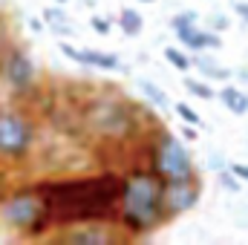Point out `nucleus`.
I'll list each match as a JSON object with an SVG mask.
<instances>
[{"instance_id":"1","label":"nucleus","mask_w":248,"mask_h":245,"mask_svg":"<svg viewBox=\"0 0 248 245\" xmlns=\"http://www.w3.org/2000/svg\"><path fill=\"white\" fill-rule=\"evenodd\" d=\"M124 179L116 173H101L90 179H66L44 184L49 225H78V222H104L119 211Z\"/></svg>"},{"instance_id":"2","label":"nucleus","mask_w":248,"mask_h":245,"mask_svg":"<svg viewBox=\"0 0 248 245\" xmlns=\"http://www.w3.org/2000/svg\"><path fill=\"white\" fill-rule=\"evenodd\" d=\"M119 225L133 237L150 234L168 219L165 211V179L156 170H136L124 179L119 199Z\"/></svg>"},{"instance_id":"3","label":"nucleus","mask_w":248,"mask_h":245,"mask_svg":"<svg viewBox=\"0 0 248 245\" xmlns=\"http://www.w3.org/2000/svg\"><path fill=\"white\" fill-rule=\"evenodd\" d=\"M81 127L87 130V136H93L101 144H127L133 136H139L141 119L133 101L104 92V95H93L90 101H84Z\"/></svg>"},{"instance_id":"4","label":"nucleus","mask_w":248,"mask_h":245,"mask_svg":"<svg viewBox=\"0 0 248 245\" xmlns=\"http://www.w3.org/2000/svg\"><path fill=\"white\" fill-rule=\"evenodd\" d=\"M0 214H3V219H6L9 228L32 234V237H38L44 228H49L46 196H44L41 187H20V190H15L0 205Z\"/></svg>"},{"instance_id":"5","label":"nucleus","mask_w":248,"mask_h":245,"mask_svg":"<svg viewBox=\"0 0 248 245\" xmlns=\"http://www.w3.org/2000/svg\"><path fill=\"white\" fill-rule=\"evenodd\" d=\"M153 170L165 182L196 179V168H193V159H190L187 147L170 133H159V141L153 147Z\"/></svg>"},{"instance_id":"6","label":"nucleus","mask_w":248,"mask_h":245,"mask_svg":"<svg viewBox=\"0 0 248 245\" xmlns=\"http://www.w3.org/2000/svg\"><path fill=\"white\" fill-rule=\"evenodd\" d=\"M35 127L17 113L0 110V156L6 159H23L32 150Z\"/></svg>"},{"instance_id":"7","label":"nucleus","mask_w":248,"mask_h":245,"mask_svg":"<svg viewBox=\"0 0 248 245\" xmlns=\"http://www.w3.org/2000/svg\"><path fill=\"white\" fill-rule=\"evenodd\" d=\"M0 75H3V81H6L9 90H15V92H29L38 72H35V61H32V55H29L26 49L12 46V49L3 52V58H0Z\"/></svg>"},{"instance_id":"8","label":"nucleus","mask_w":248,"mask_h":245,"mask_svg":"<svg viewBox=\"0 0 248 245\" xmlns=\"http://www.w3.org/2000/svg\"><path fill=\"white\" fill-rule=\"evenodd\" d=\"M196 202H199V182L196 179L165 182V211H168V216L187 214L190 208H196Z\"/></svg>"},{"instance_id":"9","label":"nucleus","mask_w":248,"mask_h":245,"mask_svg":"<svg viewBox=\"0 0 248 245\" xmlns=\"http://www.w3.org/2000/svg\"><path fill=\"white\" fill-rule=\"evenodd\" d=\"M61 52L75 63H87L95 69H107V72H119L122 69V58L116 52H101V49H75L72 44H61Z\"/></svg>"},{"instance_id":"10","label":"nucleus","mask_w":248,"mask_h":245,"mask_svg":"<svg viewBox=\"0 0 248 245\" xmlns=\"http://www.w3.org/2000/svg\"><path fill=\"white\" fill-rule=\"evenodd\" d=\"M176 38H179V44L190 49V52H202V49H219L222 46V38L219 35H214V32H202L196 23H190L185 29H176Z\"/></svg>"},{"instance_id":"11","label":"nucleus","mask_w":248,"mask_h":245,"mask_svg":"<svg viewBox=\"0 0 248 245\" xmlns=\"http://www.w3.org/2000/svg\"><path fill=\"white\" fill-rule=\"evenodd\" d=\"M63 240H69V243H75V245H110L116 237L101 222H81V228L66 231Z\"/></svg>"},{"instance_id":"12","label":"nucleus","mask_w":248,"mask_h":245,"mask_svg":"<svg viewBox=\"0 0 248 245\" xmlns=\"http://www.w3.org/2000/svg\"><path fill=\"white\" fill-rule=\"evenodd\" d=\"M219 101H222L234 116H246L248 113V95L240 87H231V84L222 87V90H219Z\"/></svg>"},{"instance_id":"13","label":"nucleus","mask_w":248,"mask_h":245,"mask_svg":"<svg viewBox=\"0 0 248 245\" xmlns=\"http://www.w3.org/2000/svg\"><path fill=\"white\" fill-rule=\"evenodd\" d=\"M119 26H122L124 35L136 38V35H141V29H144V17H141L136 9H122V15H119Z\"/></svg>"},{"instance_id":"14","label":"nucleus","mask_w":248,"mask_h":245,"mask_svg":"<svg viewBox=\"0 0 248 245\" xmlns=\"http://www.w3.org/2000/svg\"><path fill=\"white\" fill-rule=\"evenodd\" d=\"M44 23H49L55 32H61V35H69L72 32V26H69V15L63 12L61 6H49V9H44Z\"/></svg>"},{"instance_id":"15","label":"nucleus","mask_w":248,"mask_h":245,"mask_svg":"<svg viewBox=\"0 0 248 245\" xmlns=\"http://www.w3.org/2000/svg\"><path fill=\"white\" fill-rule=\"evenodd\" d=\"M193 66H196L205 78H211V81H228V78H231V69H225V66H219V63H211V58H193Z\"/></svg>"},{"instance_id":"16","label":"nucleus","mask_w":248,"mask_h":245,"mask_svg":"<svg viewBox=\"0 0 248 245\" xmlns=\"http://www.w3.org/2000/svg\"><path fill=\"white\" fill-rule=\"evenodd\" d=\"M165 58L168 63L173 66V69H179V72H187V69H193V58H187L182 49H176V46H168L165 49Z\"/></svg>"},{"instance_id":"17","label":"nucleus","mask_w":248,"mask_h":245,"mask_svg":"<svg viewBox=\"0 0 248 245\" xmlns=\"http://www.w3.org/2000/svg\"><path fill=\"white\" fill-rule=\"evenodd\" d=\"M185 90L193 95V98H202V101L217 98V90H214V87H208L205 81H193V78H187V81H185Z\"/></svg>"},{"instance_id":"18","label":"nucleus","mask_w":248,"mask_h":245,"mask_svg":"<svg viewBox=\"0 0 248 245\" xmlns=\"http://www.w3.org/2000/svg\"><path fill=\"white\" fill-rule=\"evenodd\" d=\"M139 87H141V92H144V98H147L150 104H156V107H168V104H170V101H168V95H165L153 81H141Z\"/></svg>"},{"instance_id":"19","label":"nucleus","mask_w":248,"mask_h":245,"mask_svg":"<svg viewBox=\"0 0 248 245\" xmlns=\"http://www.w3.org/2000/svg\"><path fill=\"white\" fill-rule=\"evenodd\" d=\"M173 110H176V116L182 119L185 124H193V127H199L202 124V119H199V113L190 107V104H185V101H179V104H173Z\"/></svg>"},{"instance_id":"20","label":"nucleus","mask_w":248,"mask_h":245,"mask_svg":"<svg viewBox=\"0 0 248 245\" xmlns=\"http://www.w3.org/2000/svg\"><path fill=\"white\" fill-rule=\"evenodd\" d=\"M217 176H219V182H222V187H225V190H231V193H240V179H237V176L231 173V168L219 170Z\"/></svg>"},{"instance_id":"21","label":"nucleus","mask_w":248,"mask_h":245,"mask_svg":"<svg viewBox=\"0 0 248 245\" xmlns=\"http://www.w3.org/2000/svg\"><path fill=\"white\" fill-rule=\"evenodd\" d=\"M190 23H196V12H182V15H176L173 20H170V26H173V32L176 29H185Z\"/></svg>"},{"instance_id":"22","label":"nucleus","mask_w":248,"mask_h":245,"mask_svg":"<svg viewBox=\"0 0 248 245\" xmlns=\"http://www.w3.org/2000/svg\"><path fill=\"white\" fill-rule=\"evenodd\" d=\"M90 26H93L95 32H101V35H107V32H110V20H107V17H98V15H93V17H90Z\"/></svg>"},{"instance_id":"23","label":"nucleus","mask_w":248,"mask_h":245,"mask_svg":"<svg viewBox=\"0 0 248 245\" xmlns=\"http://www.w3.org/2000/svg\"><path fill=\"white\" fill-rule=\"evenodd\" d=\"M231 168V173L240 179V182H248V165H243V162H234V165H228Z\"/></svg>"},{"instance_id":"24","label":"nucleus","mask_w":248,"mask_h":245,"mask_svg":"<svg viewBox=\"0 0 248 245\" xmlns=\"http://www.w3.org/2000/svg\"><path fill=\"white\" fill-rule=\"evenodd\" d=\"M211 26H214L217 32H225V29H228V17H225V15H214V17H211Z\"/></svg>"},{"instance_id":"25","label":"nucleus","mask_w":248,"mask_h":245,"mask_svg":"<svg viewBox=\"0 0 248 245\" xmlns=\"http://www.w3.org/2000/svg\"><path fill=\"white\" fill-rule=\"evenodd\" d=\"M234 12H237V15L248 23V3H246V0H237V3H234Z\"/></svg>"},{"instance_id":"26","label":"nucleus","mask_w":248,"mask_h":245,"mask_svg":"<svg viewBox=\"0 0 248 245\" xmlns=\"http://www.w3.org/2000/svg\"><path fill=\"white\" fill-rule=\"evenodd\" d=\"M139 3H153V0H139Z\"/></svg>"},{"instance_id":"27","label":"nucleus","mask_w":248,"mask_h":245,"mask_svg":"<svg viewBox=\"0 0 248 245\" xmlns=\"http://www.w3.org/2000/svg\"><path fill=\"white\" fill-rule=\"evenodd\" d=\"M0 46H3V32H0Z\"/></svg>"},{"instance_id":"28","label":"nucleus","mask_w":248,"mask_h":245,"mask_svg":"<svg viewBox=\"0 0 248 245\" xmlns=\"http://www.w3.org/2000/svg\"><path fill=\"white\" fill-rule=\"evenodd\" d=\"M55 3H66V0H55Z\"/></svg>"}]
</instances>
